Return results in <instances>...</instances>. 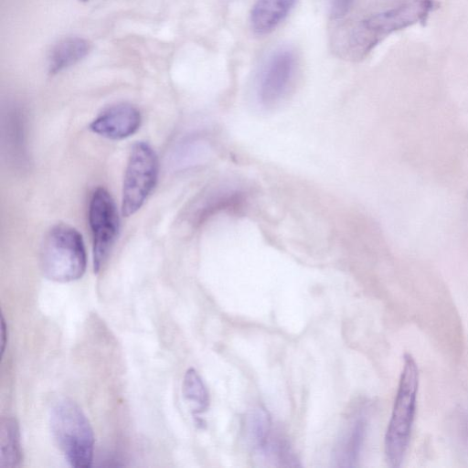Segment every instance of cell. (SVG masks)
<instances>
[{
    "label": "cell",
    "mask_w": 468,
    "mask_h": 468,
    "mask_svg": "<svg viewBox=\"0 0 468 468\" xmlns=\"http://www.w3.org/2000/svg\"><path fill=\"white\" fill-rule=\"evenodd\" d=\"M436 6L434 0H399L369 15L352 29L348 51L354 58H363L391 33L416 23H425Z\"/></svg>",
    "instance_id": "6da1fadb"
},
{
    "label": "cell",
    "mask_w": 468,
    "mask_h": 468,
    "mask_svg": "<svg viewBox=\"0 0 468 468\" xmlns=\"http://www.w3.org/2000/svg\"><path fill=\"white\" fill-rule=\"evenodd\" d=\"M52 436L68 463L89 468L94 454V433L81 408L69 399L57 400L50 409Z\"/></svg>",
    "instance_id": "7a4b0ae2"
},
{
    "label": "cell",
    "mask_w": 468,
    "mask_h": 468,
    "mask_svg": "<svg viewBox=\"0 0 468 468\" xmlns=\"http://www.w3.org/2000/svg\"><path fill=\"white\" fill-rule=\"evenodd\" d=\"M419 367L410 354H405L391 417L385 435L388 465L399 467L407 452L417 409Z\"/></svg>",
    "instance_id": "3957f363"
},
{
    "label": "cell",
    "mask_w": 468,
    "mask_h": 468,
    "mask_svg": "<svg viewBox=\"0 0 468 468\" xmlns=\"http://www.w3.org/2000/svg\"><path fill=\"white\" fill-rule=\"evenodd\" d=\"M43 275L53 282L80 279L86 271L87 255L80 233L67 224H57L46 234L40 248Z\"/></svg>",
    "instance_id": "277c9868"
},
{
    "label": "cell",
    "mask_w": 468,
    "mask_h": 468,
    "mask_svg": "<svg viewBox=\"0 0 468 468\" xmlns=\"http://www.w3.org/2000/svg\"><path fill=\"white\" fill-rule=\"evenodd\" d=\"M158 168L153 148L144 142H136L132 147L123 179L122 216H132L141 208L155 186Z\"/></svg>",
    "instance_id": "5b68a950"
},
{
    "label": "cell",
    "mask_w": 468,
    "mask_h": 468,
    "mask_svg": "<svg viewBox=\"0 0 468 468\" xmlns=\"http://www.w3.org/2000/svg\"><path fill=\"white\" fill-rule=\"evenodd\" d=\"M89 222L93 240V269L99 272L111 253L120 229L116 205L102 187L96 188L91 195Z\"/></svg>",
    "instance_id": "8992f818"
},
{
    "label": "cell",
    "mask_w": 468,
    "mask_h": 468,
    "mask_svg": "<svg viewBox=\"0 0 468 468\" xmlns=\"http://www.w3.org/2000/svg\"><path fill=\"white\" fill-rule=\"evenodd\" d=\"M296 71V57L290 48L274 51L264 64L257 83V98L263 107L278 103L288 92Z\"/></svg>",
    "instance_id": "52a82bcc"
},
{
    "label": "cell",
    "mask_w": 468,
    "mask_h": 468,
    "mask_svg": "<svg viewBox=\"0 0 468 468\" xmlns=\"http://www.w3.org/2000/svg\"><path fill=\"white\" fill-rule=\"evenodd\" d=\"M141 122V113L136 107L118 103L105 109L90 122V129L102 137L120 140L136 133Z\"/></svg>",
    "instance_id": "ba28073f"
},
{
    "label": "cell",
    "mask_w": 468,
    "mask_h": 468,
    "mask_svg": "<svg viewBox=\"0 0 468 468\" xmlns=\"http://www.w3.org/2000/svg\"><path fill=\"white\" fill-rule=\"evenodd\" d=\"M367 422L356 417L344 431L332 453V464L335 467L356 465L366 434Z\"/></svg>",
    "instance_id": "9c48e42d"
},
{
    "label": "cell",
    "mask_w": 468,
    "mask_h": 468,
    "mask_svg": "<svg viewBox=\"0 0 468 468\" xmlns=\"http://www.w3.org/2000/svg\"><path fill=\"white\" fill-rule=\"evenodd\" d=\"M297 0H257L250 22L254 33L262 36L274 30L288 16Z\"/></svg>",
    "instance_id": "30bf717a"
},
{
    "label": "cell",
    "mask_w": 468,
    "mask_h": 468,
    "mask_svg": "<svg viewBox=\"0 0 468 468\" xmlns=\"http://www.w3.org/2000/svg\"><path fill=\"white\" fill-rule=\"evenodd\" d=\"M91 49L90 43L80 37H67L51 48L48 55V72L57 74L82 60Z\"/></svg>",
    "instance_id": "8fae6325"
},
{
    "label": "cell",
    "mask_w": 468,
    "mask_h": 468,
    "mask_svg": "<svg viewBox=\"0 0 468 468\" xmlns=\"http://www.w3.org/2000/svg\"><path fill=\"white\" fill-rule=\"evenodd\" d=\"M23 460L20 430L16 418L7 416L1 420L0 465L16 467Z\"/></svg>",
    "instance_id": "7c38bea8"
},
{
    "label": "cell",
    "mask_w": 468,
    "mask_h": 468,
    "mask_svg": "<svg viewBox=\"0 0 468 468\" xmlns=\"http://www.w3.org/2000/svg\"><path fill=\"white\" fill-rule=\"evenodd\" d=\"M272 431L269 413L261 407L251 410L245 420V437L257 452L265 444Z\"/></svg>",
    "instance_id": "4fadbf2b"
},
{
    "label": "cell",
    "mask_w": 468,
    "mask_h": 468,
    "mask_svg": "<svg viewBox=\"0 0 468 468\" xmlns=\"http://www.w3.org/2000/svg\"><path fill=\"white\" fill-rule=\"evenodd\" d=\"M182 392L184 399L190 405L194 414L207 410L209 396L205 383L195 368H188L183 379Z\"/></svg>",
    "instance_id": "5bb4252c"
},
{
    "label": "cell",
    "mask_w": 468,
    "mask_h": 468,
    "mask_svg": "<svg viewBox=\"0 0 468 468\" xmlns=\"http://www.w3.org/2000/svg\"><path fill=\"white\" fill-rule=\"evenodd\" d=\"M354 0H330L331 16L334 18L345 16L353 5Z\"/></svg>",
    "instance_id": "9a60e30c"
},
{
    "label": "cell",
    "mask_w": 468,
    "mask_h": 468,
    "mask_svg": "<svg viewBox=\"0 0 468 468\" xmlns=\"http://www.w3.org/2000/svg\"><path fill=\"white\" fill-rule=\"evenodd\" d=\"M1 324H2L1 357H3L4 352H5V345H6V342H7V326H6V324H5V318H4L3 315H2Z\"/></svg>",
    "instance_id": "2e32d148"
}]
</instances>
